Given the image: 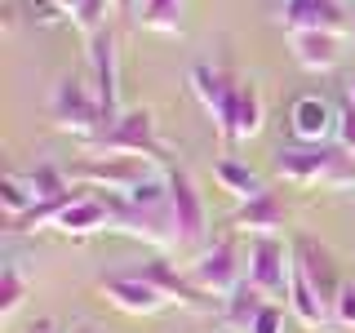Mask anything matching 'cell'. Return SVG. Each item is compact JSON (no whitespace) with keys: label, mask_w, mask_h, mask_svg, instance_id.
I'll return each mask as SVG.
<instances>
[{"label":"cell","mask_w":355,"mask_h":333,"mask_svg":"<svg viewBox=\"0 0 355 333\" xmlns=\"http://www.w3.org/2000/svg\"><path fill=\"white\" fill-rule=\"evenodd\" d=\"M275 173L297 187H351L355 151H347L342 142H288L275 151Z\"/></svg>","instance_id":"obj_1"},{"label":"cell","mask_w":355,"mask_h":333,"mask_svg":"<svg viewBox=\"0 0 355 333\" xmlns=\"http://www.w3.org/2000/svg\"><path fill=\"white\" fill-rule=\"evenodd\" d=\"M49 120L62 133L85 138V142H94L98 133L111 125L103 103H98V94H94V85L80 80V76H58V85H53V94H49Z\"/></svg>","instance_id":"obj_2"},{"label":"cell","mask_w":355,"mask_h":333,"mask_svg":"<svg viewBox=\"0 0 355 333\" xmlns=\"http://www.w3.org/2000/svg\"><path fill=\"white\" fill-rule=\"evenodd\" d=\"M85 147L94 155H142V160H151V164L164 160V142H160V133H155L151 107L120 111V116L111 120L94 142H85Z\"/></svg>","instance_id":"obj_3"},{"label":"cell","mask_w":355,"mask_h":333,"mask_svg":"<svg viewBox=\"0 0 355 333\" xmlns=\"http://www.w3.org/2000/svg\"><path fill=\"white\" fill-rule=\"evenodd\" d=\"M103 200L111 209V231H125V236L142 240V244H155V249H178L169 200H164V205H133L129 196H116V191H103Z\"/></svg>","instance_id":"obj_4"},{"label":"cell","mask_w":355,"mask_h":333,"mask_svg":"<svg viewBox=\"0 0 355 333\" xmlns=\"http://www.w3.org/2000/svg\"><path fill=\"white\" fill-rule=\"evenodd\" d=\"M187 85H191V94L200 98L205 116L214 120V129L231 142V133H236V103H240V76L231 71V67L196 62L191 76H187Z\"/></svg>","instance_id":"obj_5"},{"label":"cell","mask_w":355,"mask_h":333,"mask_svg":"<svg viewBox=\"0 0 355 333\" xmlns=\"http://www.w3.org/2000/svg\"><path fill=\"white\" fill-rule=\"evenodd\" d=\"M253 289H262L271 302H288V280H293V240L280 236H249V275Z\"/></svg>","instance_id":"obj_6"},{"label":"cell","mask_w":355,"mask_h":333,"mask_svg":"<svg viewBox=\"0 0 355 333\" xmlns=\"http://www.w3.org/2000/svg\"><path fill=\"white\" fill-rule=\"evenodd\" d=\"M85 44H89V85H94L98 103H103V111H107V120H116L125 107H120V44H116L111 22L103 31H94Z\"/></svg>","instance_id":"obj_7"},{"label":"cell","mask_w":355,"mask_h":333,"mask_svg":"<svg viewBox=\"0 0 355 333\" xmlns=\"http://www.w3.org/2000/svg\"><path fill=\"white\" fill-rule=\"evenodd\" d=\"M293 266L302 271V280L311 284V293L320 298V307L329 311V320H333V302H338V293H342V275H338V262H333V253L320 244L315 236H293Z\"/></svg>","instance_id":"obj_8"},{"label":"cell","mask_w":355,"mask_h":333,"mask_svg":"<svg viewBox=\"0 0 355 333\" xmlns=\"http://www.w3.org/2000/svg\"><path fill=\"white\" fill-rule=\"evenodd\" d=\"M80 182L98 187V191H116V196H129L133 187L142 182V178H151V160H142V155H89L71 169Z\"/></svg>","instance_id":"obj_9"},{"label":"cell","mask_w":355,"mask_h":333,"mask_svg":"<svg viewBox=\"0 0 355 333\" xmlns=\"http://www.w3.org/2000/svg\"><path fill=\"white\" fill-rule=\"evenodd\" d=\"M169 218H173V231H178V249H196L209 231V209L200 191L191 187V178L182 169L169 173Z\"/></svg>","instance_id":"obj_10"},{"label":"cell","mask_w":355,"mask_h":333,"mask_svg":"<svg viewBox=\"0 0 355 333\" xmlns=\"http://www.w3.org/2000/svg\"><path fill=\"white\" fill-rule=\"evenodd\" d=\"M187 275L205 289L209 298H227L231 289H240V249H236V240H218L214 249H205L200 258L187 266Z\"/></svg>","instance_id":"obj_11"},{"label":"cell","mask_w":355,"mask_h":333,"mask_svg":"<svg viewBox=\"0 0 355 333\" xmlns=\"http://www.w3.org/2000/svg\"><path fill=\"white\" fill-rule=\"evenodd\" d=\"M280 27L293 31H338L347 36L351 9L342 0H280Z\"/></svg>","instance_id":"obj_12"},{"label":"cell","mask_w":355,"mask_h":333,"mask_svg":"<svg viewBox=\"0 0 355 333\" xmlns=\"http://www.w3.org/2000/svg\"><path fill=\"white\" fill-rule=\"evenodd\" d=\"M98 293H103L116 311H125V316H155V311L169 307V298H164L151 280H142L138 271H120V275L98 280Z\"/></svg>","instance_id":"obj_13"},{"label":"cell","mask_w":355,"mask_h":333,"mask_svg":"<svg viewBox=\"0 0 355 333\" xmlns=\"http://www.w3.org/2000/svg\"><path fill=\"white\" fill-rule=\"evenodd\" d=\"M133 271H138L142 280H151V284L160 289L169 302H178V307H187V311H214V298H209L187 271H178L169 258H147V262L133 266Z\"/></svg>","instance_id":"obj_14"},{"label":"cell","mask_w":355,"mask_h":333,"mask_svg":"<svg viewBox=\"0 0 355 333\" xmlns=\"http://www.w3.org/2000/svg\"><path fill=\"white\" fill-rule=\"evenodd\" d=\"M288 120H293V138L297 142H329L333 133H338V120L342 111H333L320 94H302L288 111Z\"/></svg>","instance_id":"obj_15"},{"label":"cell","mask_w":355,"mask_h":333,"mask_svg":"<svg viewBox=\"0 0 355 333\" xmlns=\"http://www.w3.org/2000/svg\"><path fill=\"white\" fill-rule=\"evenodd\" d=\"M231 227L249 231V236H280L288 227V214H284V200L275 191H258L253 200H244V205L231 214Z\"/></svg>","instance_id":"obj_16"},{"label":"cell","mask_w":355,"mask_h":333,"mask_svg":"<svg viewBox=\"0 0 355 333\" xmlns=\"http://www.w3.org/2000/svg\"><path fill=\"white\" fill-rule=\"evenodd\" d=\"M293 58L306 71H329L342 58V36L338 31H293Z\"/></svg>","instance_id":"obj_17"},{"label":"cell","mask_w":355,"mask_h":333,"mask_svg":"<svg viewBox=\"0 0 355 333\" xmlns=\"http://www.w3.org/2000/svg\"><path fill=\"white\" fill-rule=\"evenodd\" d=\"M266 302H271V298H266L262 289H253L249 280H240V289H231V293L222 298V325L249 333V329H253V320H258V311H262Z\"/></svg>","instance_id":"obj_18"},{"label":"cell","mask_w":355,"mask_h":333,"mask_svg":"<svg viewBox=\"0 0 355 333\" xmlns=\"http://www.w3.org/2000/svg\"><path fill=\"white\" fill-rule=\"evenodd\" d=\"M262 120H266V103H262V89L258 80H240V103H236V133L231 142H249L262 133Z\"/></svg>","instance_id":"obj_19"},{"label":"cell","mask_w":355,"mask_h":333,"mask_svg":"<svg viewBox=\"0 0 355 333\" xmlns=\"http://www.w3.org/2000/svg\"><path fill=\"white\" fill-rule=\"evenodd\" d=\"M133 22L147 31H160V36H178L182 31V0H138Z\"/></svg>","instance_id":"obj_20"},{"label":"cell","mask_w":355,"mask_h":333,"mask_svg":"<svg viewBox=\"0 0 355 333\" xmlns=\"http://www.w3.org/2000/svg\"><path fill=\"white\" fill-rule=\"evenodd\" d=\"M214 178H218V187H222V191H227V196H236L240 205H244V200H253L258 191H266V187H262V178L253 173L249 164H240V160H218V164H214Z\"/></svg>","instance_id":"obj_21"},{"label":"cell","mask_w":355,"mask_h":333,"mask_svg":"<svg viewBox=\"0 0 355 333\" xmlns=\"http://www.w3.org/2000/svg\"><path fill=\"white\" fill-rule=\"evenodd\" d=\"M53 5H58L62 14L85 31V40H89L94 31L107 27V14H111V5H116V0H53Z\"/></svg>","instance_id":"obj_22"},{"label":"cell","mask_w":355,"mask_h":333,"mask_svg":"<svg viewBox=\"0 0 355 333\" xmlns=\"http://www.w3.org/2000/svg\"><path fill=\"white\" fill-rule=\"evenodd\" d=\"M22 302H27V275L14 262H5L0 266V320H14Z\"/></svg>","instance_id":"obj_23"},{"label":"cell","mask_w":355,"mask_h":333,"mask_svg":"<svg viewBox=\"0 0 355 333\" xmlns=\"http://www.w3.org/2000/svg\"><path fill=\"white\" fill-rule=\"evenodd\" d=\"M27 182H31V191H36V200H53V196L71 191V182H67V173L58 164H36V169L27 173Z\"/></svg>","instance_id":"obj_24"},{"label":"cell","mask_w":355,"mask_h":333,"mask_svg":"<svg viewBox=\"0 0 355 333\" xmlns=\"http://www.w3.org/2000/svg\"><path fill=\"white\" fill-rule=\"evenodd\" d=\"M0 200H5L9 218H22L31 205H36V191H31V182H27V178H14V173H9L5 182H0Z\"/></svg>","instance_id":"obj_25"},{"label":"cell","mask_w":355,"mask_h":333,"mask_svg":"<svg viewBox=\"0 0 355 333\" xmlns=\"http://www.w3.org/2000/svg\"><path fill=\"white\" fill-rule=\"evenodd\" d=\"M284 311H288V302H266L249 333H284Z\"/></svg>","instance_id":"obj_26"},{"label":"cell","mask_w":355,"mask_h":333,"mask_svg":"<svg viewBox=\"0 0 355 333\" xmlns=\"http://www.w3.org/2000/svg\"><path fill=\"white\" fill-rule=\"evenodd\" d=\"M333 325H342V329H355V280H347V284H342L338 302H333Z\"/></svg>","instance_id":"obj_27"},{"label":"cell","mask_w":355,"mask_h":333,"mask_svg":"<svg viewBox=\"0 0 355 333\" xmlns=\"http://www.w3.org/2000/svg\"><path fill=\"white\" fill-rule=\"evenodd\" d=\"M338 142H342L347 151H355V107L342 111V120H338Z\"/></svg>","instance_id":"obj_28"},{"label":"cell","mask_w":355,"mask_h":333,"mask_svg":"<svg viewBox=\"0 0 355 333\" xmlns=\"http://www.w3.org/2000/svg\"><path fill=\"white\" fill-rule=\"evenodd\" d=\"M116 9H120V14H133V9H138V0H116Z\"/></svg>","instance_id":"obj_29"},{"label":"cell","mask_w":355,"mask_h":333,"mask_svg":"<svg viewBox=\"0 0 355 333\" xmlns=\"http://www.w3.org/2000/svg\"><path fill=\"white\" fill-rule=\"evenodd\" d=\"M347 107H355V76L347 80Z\"/></svg>","instance_id":"obj_30"},{"label":"cell","mask_w":355,"mask_h":333,"mask_svg":"<svg viewBox=\"0 0 355 333\" xmlns=\"http://www.w3.org/2000/svg\"><path fill=\"white\" fill-rule=\"evenodd\" d=\"M347 36L355 40V5H351V27H347Z\"/></svg>","instance_id":"obj_31"},{"label":"cell","mask_w":355,"mask_h":333,"mask_svg":"<svg viewBox=\"0 0 355 333\" xmlns=\"http://www.w3.org/2000/svg\"><path fill=\"white\" fill-rule=\"evenodd\" d=\"M40 333H53V325H40Z\"/></svg>","instance_id":"obj_32"}]
</instances>
